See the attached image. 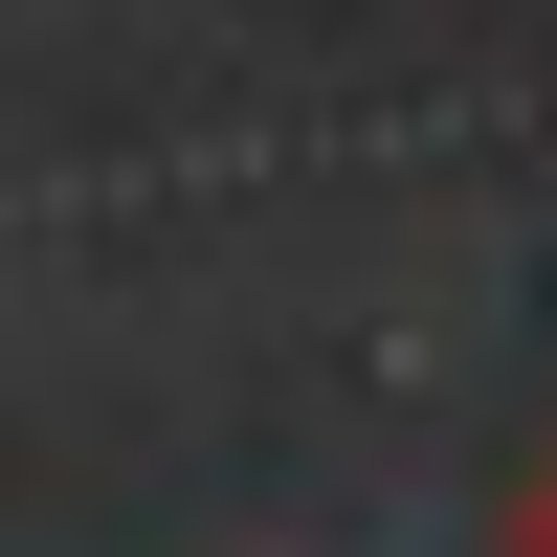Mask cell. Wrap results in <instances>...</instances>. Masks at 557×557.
<instances>
[{"instance_id":"6da1fadb","label":"cell","mask_w":557,"mask_h":557,"mask_svg":"<svg viewBox=\"0 0 557 557\" xmlns=\"http://www.w3.org/2000/svg\"><path fill=\"white\" fill-rule=\"evenodd\" d=\"M513 557H557V424H535V469H513V513H491Z\"/></svg>"}]
</instances>
